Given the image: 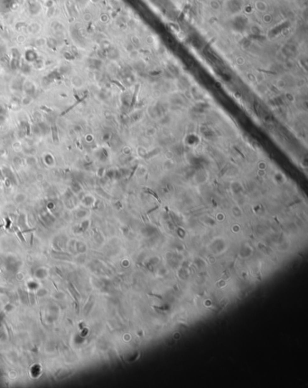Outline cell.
I'll list each match as a JSON object with an SVG mask.
<instances>
[{
  "instance_id": "1",
  "label": "cell",
  "mask_w": 308,
  "mask_h": 388,
  "mask_svg": "<svg viewBox=\"0 0 308 388\" xmlns=\"http://www.w3.org/2000/svg\"><path fill=\"white\" fill-rule=\"evenodd\" d=\"M43 161L47 166H53L54 165V158L53 156L51 154H45L43 156Z\"/></svg>"
},
{
  "instance_id": "2",
  "label": "cell",
  "mask_w": 308,
  "mask_h": 388,
  "mask_svg": "<svg viewBox=\"0 0 308 388\" xmlns=\"http://www.w3.org/2000/svg\"><path fill=\"white\" fill-rule=\"evenodd\" d=\"M51 131H52V139L54 142H57L59 139V136H58V130L57 128L55 125H52L51 126Z\"/></svg>"
},
{
  "instance_id": "3",
  "label": "cell",
  "mask_w": 308,
  "mask_h": 388,
  "mask_svg": "<svg viewBox=\"0 0 308 388\" xmlns=\"http://www.w3.org/2000/svg\"><path fill=\"white\" fill-rule=\"evenodd\" d=\"M26 161H27V163H28L29 165H32V166H33V165H36V158H34L33 156H30L28 158H27V160H26Z\"/></svg>"
},
{
  "instance_id": "4",
  "label": "cell",
  "mask_w": 308,
  "mask_h": 388,
  "mask_svg": "<svg viewBox=\"0 0 308 388\" xmlns=\"http://www.w3.org/2000/svg\"><path fill=\"white\" fill-rule=\"evenodd\" d=\"M14 164H16V165H21L23 160H22V158H20L15 157V158L14 159Z\"/></svg>"
},
{
  "instance_id": "5",
  "label": "cell",
  "mask_w": 308,
  "mask_h": 388,
  "mask_svg": "<svg viewBox=\"0 0 308 388\" xmlns=\"http://www.w3.org/2000/svg\"><path fill=\"white\" fill-rule=\"evenodd\" d=\"M5 112H6V110L4 109V107H3L2 105H0V115L5 114Z\"/></svg>"
}]
</instances>
